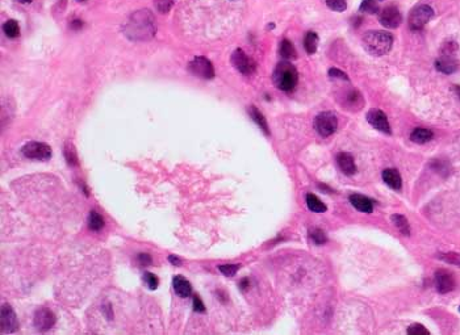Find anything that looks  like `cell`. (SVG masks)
<instances>
[{
    "label": "cell",
    "mask_w": 460,
    "mask_h": 335,
    "mask_svg": "<svg viewBox=\"0 0 460 335\" xmlns=\"http://www.w3.org/2000/svg\"><path fill=\"white\" fill-rule=\"evenodd\" d=\"M188 70L191 74L199 76V78H203V79H212L215 76L212 63L205 57H195L192 62L189 63Z\"/></svg>",
    "instance_id": "cell-8"
},
{
    "label": "cell",
    "mask_w": 460,
    "mask_h": 335,
    "mask_svg": "<svg viewBox=\"0 0 460 335\" xmlns=\"http://www.w3.org/2000/svg\"><path fill=\"white\" fill-rule=\"evenodd\" d=\"M193 309H195V311H197V313H204L205 311L204 304H203V301H201V299L199 296H195V297H193Z\"/></svg>",
    "instance_id": "cell-38"
},
{
    "label": "cell",
    "mask_w": 460,
    "mask_h": 335,
    "mask_svg": "<svg viewBox=\"0 0 460 335\" xmlns=\"http://www.w3.org/2000/svg\"><path fill=\"white\" fill-rule=\"evenodd\" d=\"M392 222H393V225H395V226H396V228L399 229L401 233H402V234H405V236H409V234H410V226H409L408 219L405 218L404 215L393 214Z\"/></svg>",
    "instance_id": "cell-26"
},
{
    "label": "cell",
    "mask_w": 460,
    "mask_h": 335,
    "mask_svg": "<svg viewBox=\"0 0 460 335\" xmlns=\"http://www.w3.org/2000/svg\"><path fill=\"white\" fill-rule=\"evenodd\" d=\"M82 25H83V23H82V21L75 20V21H72V23H71V28L76 29V28H79V27H82Z\"/></svg>",
    "instance_id": "cell-42"
},
{
    "label": "cell",
    "mask_w": 460,
    "mask_h": 335,
    "mask_svg": "<svg viewBox=\"0 0 460 335\" xmlns=\"http://www.w3.org/2000/svg\"><path fill=\"white\" fill-rule=\"evenodd\" d=\"M435 67L438 71L443 72V74H452L458 67L456 61L454 60V57L448 56V54H442L440 58L435 62Z\"/></svg>",
    "instance_id": "cell-17"
},
{
    "label": "cell",
    "mask_w": 460,
    "mask_h": 335,
    "mask_svg": "<svg viewBox=\"0 0 460 335\" xmlns=\"http://www.w3.org/2000/svg\"><path fill=\"white\" fill-rule=\"evenodd\" d=\"M172 285H174V291L176 292V295L180 297H188L192 293V287L189 284L188 280H185L184 277H174L172 280Z\"/></svg>",
    "instance_id": "cell-19"
},
{
    "label": "cell",
    "mask_w": 460,
    "mask_h": 335,
    "mask_svg": "<svg viewBox=\"0 0 460 335\" xmlns=\"http://www.w3.org/2000/svg\"><path fill=\"white\" fill-rule=\"evenodd\" d=\"M16 1L21 3V4H28V3H32L33 0H16Z\"/></svg>",
    "instance_id": "cell-43"
},
{
    "label": "cell",
    "mask_w": 460,
    "mask_h": 335,
    "mask_svg": "<svg viewBox=\"0 0 460 335\" xmlns=\"http://www.w3.org/2000/svg\"><path fill=\"white\" fill-rule=\"evenodd\" d=\"M408 334L410 335H430V331L420 323H414L408 327Z\"/></svg>",
    "instance_id": "cell-36"
},
{
    "label": "cell",
    "mask_w": 460,
    "mask_h": 335,
    "mask_svg": "<svg viewBox=\"0 0 460 335\" xmlns=\"http://www.w3.org/2000/svg\"><path fill=\"white\" fill-rule=\"evenodd\" d=\"M367 121L372 125L373 128L384 134H391V126H389L388 119L384 112L380 109H371L367 113Z\"/></svg>",
    "instance_id": "cell-11"
},
{
    "label": "cell",
    "mask_w": 460,
    "mask_h": 335,
    "mask_svg": "<svg viewBox=\"0 0 460 335\" xmlns=\"http://www.w3.org/2000/svg\"><path fill=\"white\" fill-rule=\"evenodd\" d=\"M168 260H170L171 263L175 264V266H180V264H182V260H180L179 258H176V256H174V255H170V256H168Z\"/></svg>",
    "instance_id": "cell-40"
},
{
    "label": "cell",
    "mask_w": 460,
    "mask_h": 335,
    "mask_svg": "<svg viewBox=\"0 0 460 335\" xmlns=\"http://www.w3.org/2000/svg\"><path fill=\"white\" fill-rule=\"evenodd\" d=\"M103 310H104V313L107 314V318H108V319L112 318L113 314L111 313V306H109V305H105V306H103Z\"/></svg>",
    "instance_id": "cell-41"
},
{
    "label": "cell",
    "mask_w": 460,
    "mask_h": 335,
    "mask_svg": "<svg viewBox=\"0 0 460 335\" xmlns=\"http://www.w3.org/2000/svg\"><path fill=\"white\" fill-rule=\"evenodd\" d=\"M155 9L159 13H167L171 11V8L175 4L176 0H153Z\"/></svg>",
    "instance_id": "cell-30"
},
{
    "label": "cell",
    "mask_w": 460,
    "mask_h": 335,
    "mask_svg": "<svg viewBox=\"0 0 460 335\" xmlns=\"http://www.w3.org/2000/svg\"><path fill=\"white\" fill-rule=\"evenodd\" d=\"M435 285L439 293H448L455 288V280L446 270H438L435 272Z\"/></svg>",
    "instance_id": "cell-14"
},
{
    "label": "cell",
    "mask_w": 460,
    "mask_h": 335,
    "mask_svg": "<svg viewBox=\"0 0 460 335\" xmlns=\"http://www.w3.org/2000/svg\"><path fill=\"white\" fill-rule=\"evenodd\" d=\"M459 311H460V306H459Z\"/></svg>",
    "instance_id": "cell-46"
},
{
    "label": "cell",
    "mask_w": 460,
    "mask_h": 335,
    "mask_svg": "<svg viewBox=\"0 0 460 335\" xmlns=\"http://www.w3.org/2000/svg\"><path fill=\"white\" fill-rule=\"evenodd\" d=\"M21 152L25 158L29 159H37V160H48L52 156V149L48 144L44 142H28L25 144L21 149Z\"/></svg>",
    "instance_id": "cell-5"
},
{
    "label": "cell",
    "mask_w": 460,
    "mask_h": 335,
    "mask_svg": "<svg viewBox=\"0 0 460 335\" xmlns=\"http://www.w3.org/2000/svg\"><path fill=\"white\" fill-rule=\"evenodd\" d=\"M144 280H145V283H146V285L149 287V289H152V291L156 289L158 285H159V279H158L155 275L150 274V272H145Z\"/></svg>",
    "instance_id": "cell-34"
},
{
    "label": "cell",
    "mask_w": 460,
    "mask_h": 335,
    "mask_svg": "<svg viewBox=\"0 0 460 335\" xmlns=\"http://www.w3.org/2000/svg\"><path fill=\"white\" fill-rule=\"evenodd\" d=\"M432 137H434V133L431 130L425 128H417L410 134V140L416 144H426V142L432 140Z\"/></svg>",
    "instance_id": "cell-20"
},
{
    "label": "cell",
    "mask_w": 460,
    "mask_h": 335,
    "mask_svg": "<svg viewBox=\"0 0 460 335\" xmlns=\"http://www.w3.org/2000/svg\"><path fill=\"white\" fill-rule=\"evenodd\" d=\"M1 317H0V326L3 334H11L19 329V321H17L16 313L13 311L12 306L9 304H3L1 306Z\"/></svg>",
    "instance_id": "cell-9"
},
{
    "label": "cell",
    "mask_w": 460,
    "mask_h": 335,
    "mask_svg": "<svg viewBox=\"0 0 460 335\" xmlns=\"http://www.w3.org/2000/svg\"><path fill=\"white\" fill-rule=\"evenodd\" d=\"M309 237H310V240L316 244H326V241H328L324 230H321V229L318 228L310 229V230H309Z\"/></svg>",
    "instance_id": "cell-31"
},
{
    "label": "cell",
    "mask_w": 460,
    "mask_h": 335,
    "mask_svg": "<svg viewBox=\"0 0 460 335\" xmlns=\"http://www.w3.org/2000/svg\"><path fill=\"white\" fill-rule=\"evenodd\" d=\"M64 158H66L67 163L70 164L71 167H75V166L79 164L78 155H76V150L71 142H67V144L64 145Z\"/></svg>",
    "instance_id": "cell-27"
},
{
    "label": "cell",
    "mask_w": 460,
    "mask_h": 335,
    "mask_svg": "<svg viewBox=\"0 0 460 335\" xmlns=\"http://www.w3.org/2000/svg\"><path fill=\"white\" fill-rule=\"evenodd\" d=\"M272 82L281 91H293L296 88L297 82H299V74H297L296 67L292 63H289L288 61L280 62L274 70Z\"/></svg>",
    "instance_id": "cell-3"
},
{
    "label": "cell",
    "mask_w": 460,
    "mask_h": 335,
    "mask_svg": "<svg viewBox=\"0 0 460 335\" xmlns=\"http://www.w3.org/2000/svg\"><path fill=\"white\" fill-rule=\"evenodd\" d=\"M307 205H308V208L310 211L316 212V213L326 212V205H325L316 195H312V193H308V195H307Z\"/></svg>",
    "instance_id": "cell-24"
},
{
    "label": "cell",
    "mask_w": 460,
    "mask_h": 335,
    "mask_svg": "<svg viewBox=\"0 0 460 335\" xmlns=\"http://www.w3.org/2000/svg\"><path fill=\"white\" fill-rule=\"evenodd\" d=\"M138 262L142 266H149V264H152V258L148 254H140L138 255Z\"/></svg>",
    "instance_id": "cell-39"
},
{
    "label": "cell",
    "mask_w": 460,
    "mask_h": 335,
    "mask_svg": "<svg viewBox=\"0 0 460 335\" xmlns=\"http://www.w3.org/2000/svg\"><path fill=\"white\" fill-rule=\"evenodd\" d=\"M339 103L342 107L350 111H359L363 107V97L360 95L359 91H356L355 88H348L343 93L339 96Z\"/></svg>",
    "instance_id": "cell-10"
},
{
    "label": "cell",
    "mask_w": 460,
    "mask_h": 335,
    "mask_svg": "<svg viewBox=\"0 0 460 335\" xmlns=\"http://www.w3.org/2000/svg\"><path fill=\"white\" fill-rule=\"evenodd\" d=\"M359 12L369 13V15L379 13V4L375 0H363L359 7Z\"/></svg>",
    "instance_id": "cell-29"
},
{
    "label": "cell",
    "mask_w": 460,
    "mask_h": 335,
    "mask_svg": "<svg viewBox=\"0 0 460 335\" xmlns=\"http://www.w3.org/2000/svg\"><path fill=\"white\" fill-rule=\"evenodd\" d=\"M248 113H250V116H251L252 120L255 121V124L258 125L260 129H262V132H263L266 136H270L268 124H267V121H266V119H264L263 115H262V113H260V112L258 111L254 105L248 108Z\"/></svg>",
    "instance_id": "cell-21"
},
{
    "label": "cell",
    "mask_w": 460,
    "mask_h": 335,
    "mask_svg": "<svg viewBox=\"0 0 460 335\" xmlns=\"http://www.w3.org/2000/svg\"><path fill=\"white\" fill-rule=\"evenodd\" d=\"M279 52H280V56L284 58V60L289 61L293 60V58H296V49L292 45V42L289 40H283L280 42V48H279Z\"/></svg>",
    "instance_id": "cell-22"
},
{
    "label": "cell",
    "mask_w": 460,
    "mask_h": 335,
    "mask_svg": "<svg viewBox=\"0 0 460 335\" xmlns=\"http://www.w3.org/2000/svg\"><path fill=\"white\" fill-rule=\"evenodd\" d=\"M434 16V11L429 5H418L413 9L410 16H409V25L413 30L424 28L429 21L431 20Z\"/></svg>",
    "instance_id": "cell-7"
},
{
    "label": "cell",
    "mask_w": 460,
    "mask_h": 335,
    "mask_svg": "<svg viewBox=\"0 0 460 335\" xmlns=\"http://www.w3.org/2000/svg\"><path fill=\"white\" fill-rule=\"evenodd\" d=\"M79 1H86V0H79Z\"/></svg>",
    "instance_id": "cell-45"
},
{
    "label": "cell",
    "mask_w": 460,
    "mask_h": 335,
    "mask_svg": "<svg viewBox=\"0 0 460 335\" xmlns=\"http://www.w3.org/2000/svg\"><path fill=\"white\" fill-rule=\"evenodd\" d=\"M337 163H338L339 168L342 170V172L346 174V175L355 174V162H354V158H352L350 154H347V152H340V154H338V155H337Z\"/></svg>",
    "instance_id": "cell-16"
},
{
    "label": "cell",
    "mask_w": 460,
    "mask_h": 335,
    "mask_svg": "<svg viewBox=\"0 0 460 335\" xmlns=\"http://www.w3.org/2000/svg\"><path fill=\"white\" fill-rule=\"evenodd\" d=\"M218 270H220L225 276L232 277V276L236 275L237 271L240 270V264H222V266L218 267Z\"/></svg>",
    "instance_id": "cell-35"
},
{
    "label": "cell",
    "mask_w": 460,
    "mask_h": 335,
    "mask_svg": "<svg viewBox=\"0 0 460 335\" xmlns=\"http://www.w3.org/2000/svg\"><path fill=\"white\" fill-rule=\"evenodd\" d=\"M3 30L8 38H16V37L20 36V28H19L16 20L5 21L4 25H3Z\"/></svg>",
    "instance_id": "cell-28"
},
{
    "label": "cell",
    "mask_w": 460,
    "mask_h": 335,
    "mask_svg": "<svg viewBox=\"0 0 460 335\" xmlns=\"http://www.w3.org/2000/svg\"><path fill=\"white\" fill-rule=\"evenodd\" d=\"M232 64L236 67L238 72H241L242 75H252L256 70L255 62L242 50V49H237L232 54Z\"/></svg>",
    "instance_id": "cell-6"
},
{
    "label": "cell",
    "mask_w": 460,
    "mask_h": 335,
    "mask_svg": "<svg viewBox=\"0 0 460 335\" xmlns=\"http://www.w3.org/2000/svg\"><path fill=\"white\" fill-rule=\"evenodd\" d=\"M329 75H330V78H334V79L348 80V76L346 75L343 71L337 70V68H330V70H329Z\"/></svg>",
    "instance_id": "cell-37"
},
{
    "label": "cell",
    "mask_w": 460,
    "mask_h": 335,
    "mask_svg": "<svg viewBox=\"0 0 460 335\" xmlns=\"http://www.w3.org/2000/svg\"><path fill=\"white\" fill-rule=\"evenodd\" d=\"M364 50L372 56L380 57L391 52L393 45V37L383 30H369L362 38Z\"/></svg>",
    "instance_id": "cell-2"
},
{
    "label": "cell",
    "mask_w": 460,
    "mask_h": 335,
    "mask_svg": "<svg viewBox=\"0 0 460 335\" xmlns=\"http://www.w3.org/2000/svg\"><path fill=\"white\" fill-rule=\"evenodd\" d=\"M383 179H384L385 184L391 187L395 191H400L402 188V179H401L400 172L395 170V168H387L383 171Z\"/></svg>",
    "instance_id": "cell-15"
},
{
    "label": "cell",
    "mask_w": 460,
    "mask_h": 335,
    "mask_svg": "<svg viewBox=\"0 0 460 335\" xmlns=\"http://www.w3.org/2000/svg\"><path fill=\"white\" fill-rule=\"evenodd\" d=\"M350 203L352 207L363 213H371L373 211V203L371 200L363 195H351L350 196Z\"/></svg>",
    "instance_id": "cell-18"
},
{
    "label": "cell",
    "mask_w": 460,
    "mask_h": 335,
    "mask_svg": "<svg viewBox=\"0 0 460 335\" xmlns=\"http://www.w3.org/2000/svg\"><path fill=\"white\" fill-rule=\"evenodd\" d=\"M439 259H442L446 263L454 264V266H458L460 267V255L459 254H456V252H447V254H440L438 255Z\"/></svg>",
    "instance_id": "cell-33"
},
{
    "label": "cell",
    "mask_w": 460,
    "mask_h": 335,
    "mask_svg": "<svg viewBox=\"0 0 460 335\" xmlns=\"http://www.w3.org/2000/svg\"><path fill=\"white\" fill-rule=\"evenodd\" d=\"M314 128L321 137L332 136L338 128V120L333 112H322L314 119Z\"/></svg>",
    "instance_id": "cell-4"
},
{
    "label": "cell",
    "mask_w": 460,
    "mask_h": 335,
    "mask_svg": "<svg viewBox=\"0 0 460 335\" xmlns=\"http://www.w3.org/2000/svg\"><path fill=\"white\" fill-rule=\"evenodd\" d=\"M104 226V219L97 212L92 211L88 215V228L92 232H99Z\"/></svg>",
    "instance_id": "cell-23"
},
{
    "label": "cell",
    "mask_w": 460,
    "mask_h": 335,
    "mask_svg": "<svg viewBox=\"0 0 460 335\" xmlns=\"http://www.w3.org/2000/svg\"><path fill=\"white\" fill-rule=\"evenodd\" d=\"M155 17L149 9L132 13L124 24V34L132 41H148L155 36Z\"/></svg>",
    "instance_id": "cell-1"
},
{
    "label": "cell",
    "mask_w": 460,
    "mask_h": 335,
    "mask_svg": "<svg viewBox=\"0 0 460 335\" xmlns=\"http://www.w3.org/2000/svg\"><path fill=\"white\" fill-rule=\"evenodd\" d=\"M34 326L38 331H48L56 323V315L48 307H41L34 314Z\"/></svg>",
    "instance_id": "cell-13"
},
{
    "label": "cell",
    "mask_w": 460,
    "mask_h": 335,
    "mask_svg": "<svg viewBox=\"0 0 460 335\" xmlns=\"http://www.w3.org/2000/svg\"><path fill=\"white\" fill-rule=\"evenodd\" d=\"M454 90H455L456 95L459 96V99H460V86H455V87H454Z\"/></svg>",
    "instance_id": "cell-44"
},
{
    "label": "cell",
    "mask_w": 460,
    "mask_h": 335,
    "mask_svg": "<svg viewBox=\"0 0 460 335\" xmlns=\"http://www.w3.org/2000/svg\"><path fill=\"white\" fill-rule=\"evenodd\" d=\"M304 48L309 54H314L318 48V36L314 32H308L304 37Z\"/></svg>",
    "instance_id": "cell-25"
},
{
    "label": "cell",
    "mask_w": 460,
    "mask_h": 335,
    "mask_svg": "<svg viewBox=\"0 0 460 335\" xmlns=\"http://www.w3.org/2000/svg\"><path fill=\"white\" fill-rule=\"evenodd\" d=\"M380 23L381 25H384L385 28L395 29L397 27H400L402 23V16H401L400 11L395 7V5H389L387 8H384L380 12Z\"/></svg>",
    "instance_id": "cell-12"
},
{
    "label": "cell",
    "mask_w": 460,
    "mask_h": 335,
    "mask_svg": "<svg viewBox=\"0 0 460 335\" xmlns=\"http://www.w3.org/2000/svg\"><path fill=\"white\" fill-rule=\"evenodd\" d=\"M326 5L336 12H343L347 8L346 0H326Z\"/></svg>",
    "instance_id": "cell-32"
}]
</instances>
